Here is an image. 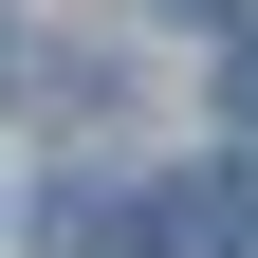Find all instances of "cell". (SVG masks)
Here are the masks:
<instances>
[{"instance_id": "6da1fadb", "label": "cell", "mask_w": 258, "mask_h": 258, "mask_svg": "<svg viewBox=\"0 0 258 258\" xmlns=\"http://www.w3.org/2000/svg\"><path fill=\"white\" fill-rule=\"evenodd\" d=\"M148 258H258V184H240V166L148 184Z\"/></svg>"}, {"instance_id": "7a4b0ae2", "label": "cell", "mask_w": 258, "mask_h": 258, "mask_svg": "<svg viewBox=\"0 0 258 258\" xmlns=\"http://www.w3.org/2000/svg\"><path fill=\"white\" fill-rule=\"evenodd\" d=\"M37 258H148V203H129V184H55L37 203Z\"/></svg>"}, {"instance_id": "3957f363", "label": "cell", "mask_w": 258, "mask_h": 258, "mask_svg": "<svg viewBox=\"0 0 258 258\" xmlns=\"http://www.w3.org/2000/svg\"><path fill=\"white\" fill-rule=\"evenodd\" d=\"M221 111H240V129H258V37H240V55H221Z\"/></svg>"}]
</instances>
